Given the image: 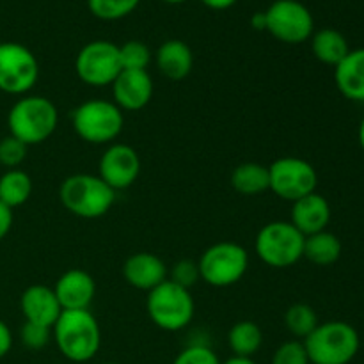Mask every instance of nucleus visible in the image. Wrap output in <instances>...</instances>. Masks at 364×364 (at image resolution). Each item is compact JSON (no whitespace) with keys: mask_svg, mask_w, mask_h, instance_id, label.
Wrapping results in <instances>:
<instances>
[{"mask_svg":"<svg viewBox=\"0 0 364 364\" xmlns=\"http://www.w3.org/2000/svg\"><path fill=\"white\" fill-rule=\"evenodd\" d=\"M60 354L71 363H87L102 347V329L89 309L63 311L52 329Z\"/></svg>","mask_w":364,"mask_h":364,"instance_id":"f257e3e1","label":"nucleus"},{"mask_svg":"<svg viewBox=\"0 0 364 364\" xmlns=\"http://www.w3.org/2000/svg\"><path fill=\"white\" fill-rule=\"evenodd\" d=\"M59 124V110L46 96L25 95L13 103L7 114L9 135L27 146L48 141Z\"/></svg>","mask_w":364,"mask_h":364,"instance_id":"f03ea898","label":"nucleus"},{"mask_svg":"<svg viewBox=\"0 0 364 364\" xmlns=\"http://www.w3.org/2000/svg\"><path fill=\"white\" fill-rule=\"evenodd\" d=\"M302 343L311 364H350L359 354L361 338L348 322L331 320L318 323Z\"/></svg>","mask_w":364,"mask_h":364,"instance_id":"7ed1b4c3","label":"nucleus"},{"mask_svg":"<svg viewBox=\"0 0 364 364\" xmlns=\"http://www.w3.org/2000/svg\"><path fill=\"white\" fill-rule=\"evenodd\" d=\"M64 208L80 219H100L116 203V192L98 174L77 173L68 176L59 187Z\"/></svg>","mask_w":364,"mask_h":364,"instance_id":"20e7f679","label":"nucleus"},{"mask_svg":"<svg viewBox=\"0 0 364 364\" xmlns=\"http://www.w3.org/2000/svg\"><path fill=\"white\" fill-rule=\"evenodd\" d=\"M73 130L87 144H112L124 127V114L110 100H87L71 114Z\"/></svg>","mask_w":364,"mask_h":364,"instance_id":"39448f33","label":"nucleus"},{"mask_svg":"<svg viewBox=\"0 0 364 364\" xmlns=\"http://www.w3.org/2000/svg\"><path fill=\"white\" fill-rule=\"evenodd\" d=\"M146 311L149 320L159 329L178 333L191 326L196 313V302L191 290L166 279L162 284L148 291Z\"/></svg>","mask_w":364,"mask_h":364,"instance_id":"423d86ee","label":"nucleus"},{"mask_svg":"<svg viewBox=\"0 0 364 364\" xmlns=\"http://www.w3.org/2000/svg\"><path fill=\"white\" fill-rule=\"evenodd\" d=\"M306 237L290 220H272L258 231L256 256L272 269H288L304 258Z\"/></svg>","mask_w":364,"mask_h":364,"instance_id":"0eeeda50","label":"nucleus"},{"mask_svg":"<svg viewBox=\"0 0 364 364\" xmlns=\"http://www.w3.org/2000/svg\"><path fill=\"white\" fill-rule=\"evenodd\" d=\"M201 281L213 288L237 284L249 269V252L237 242H217L210 245L198 259Z\"/></svg>","mask_w":364,"mask_h":364,"instance_id":"6e6552de","label":"nucleus"},{"mask_svg":"<svg viewBox=\"0 0 364 364\" xmlns=\"http://www.w3.org/2000/svg\"><path fill=\"white\" fill-rule=\"evenodd\" d=\"M316 169L301 156H281L269 166V191L284 201L295 203L316 192Z\"/></svg>","mask_w":364,"mask_h":364,"instance_id":"1a4fd4ad","label":"nucleus"},{"mask_svg":"<svg viewBox=\"0 0 364 364\" xmlns=\"http://www.w3.org/2000/svg\"><path fill=\"white\" fill-rule=\"evenodd\" d=\"M121 71L123 66H121L119 45L107 39H96L84 45L75 59V73L91 87L112 85Z\"/></svg>","mask_w":364,"mask_h":364,"instance_id":"9d476101","label":"nucleus"},{"mask_svg":"<svg viewBox=\"0 0 364 364\" xmlns=\"http://www.w3.org/2000/svg\"><path fill=\"white\" fill-rule=\"evenodd\" d=\"M39 80V63L25 45L0 43V91L25 96Z\"/></svg>","mask_w":364,"mask_h":364,"instance_id":"9b49d317","label":"nucleus"},{"mask_svg":"<svg viewBox=\"0 0 364 364\" xmlns=\"http://www.w3.org/2000/svg\"><path fill=\"white\" fill-rule=\"evenodd\" d=\"M265 31L287 45H301L315 32L311 11L299 0H276L265 11Z\"/></svg>","mask_w":364,"mask_h":364,"instance_id":"f8f14e48","label":"nucleus"},{"mask_svg":"<svg viewBox=\"0 0 364 364\" xmlns=\"http://www.w3.org/2000/svg\"><path fill=\"white\" fill-rule=\"evenodd\" d=\"M141 156L132 146L112 142L100 159L98 176L114 192L127 191L141 176Z\"/></svg>","mask_w":364,"mask_h":364,"instance_id":"ddd939ff","label":"nucleus"},{"mask_svg":"<svg viewBox=\"0 0 364 364\" xmlns=\"http://www.w3.org/2000/svg\"><path fill=\"white\" fill-rule=\"evenodd\" d=\"M112 87L114 103L121 110L135 112L151 102L155 85L148 70H123L114 80Z\"/></svg>","mask_w":364,"mask_h":364,"instance_id":"4468645a","label":"nucleus"},{"mask_svg":"<svg viewBox=\"0 0 364 364\" xmlns=\"http://www.w3.org/2000/svg\"><path fill=\"white\" fill-rule=\"evenodd\" d=\"M20 309L25 322L48 327V329H53L64 311L53 288L46 284H32L25 288L20 297Z\"/></svg>","mask_w":364,"mask_h":364,"instance_id":"2eb2a0df","label":"nucleus"},{"mask_svg":"<svg viewBox=\"0 0 364 364\" xmlns=\"http://www.w3.org/2000/svg\"><path fill=\"white\" fill-rule=\"evenodd\" d=\"M169 276V269L162 258L153 252H134L123 263V277L132 288L151 291Z\"/></svg>","mask_w":364,"mask_h":364,"instance_id":"dca6fc26","label":"nucleus"},{"mask_svg":"<svg viewBox=\"0 0 364 364\" xmlns=\"http://www.w3.org/2000/svg\"><path fill=\"white\" fill-rule=\"evenodd\" d=\"M64 311L89 309L96 297V281L82 269H70L57 279L53 287Z\"/></svg>","mask_w":364,"mask_h":364,"instance_id":"f3484780","label":"nucleus"},{"mask_svg":"<svg viewBox=\"0 0 364 364\" xmlns=\"http://www.w3.org/2000/svg\"><path fill=\"white\" fill-rule=\"evenodd\" d=\"M290 223L301 231L304 237L320 233L327 230L331 223V205L322 194L313 192L299 201L291 203Z\"/></svg>","mask_w":364,"mask_h":364,"instance_id":"a211bd4d","label":"nucleus"},{"mask_svg":"<svg viewBox=\"0 0 364 364\" xmlns=\"http://www.w3.org/2000/svg\"><path fill=\"white\" fill-rule=\"evenodd\" d=\"M155 63L166 78L183 80L194 68V53L191 46L181 39H167L156 50Z\"/></svg>","mask_w":364,"mask_h":364,"instance_id":"6ab92c4d","label":"nucleus"},{"mask_svg":"<svg viewBox=\"0 0 364 364\" xmlns=\"http://www.w3.org/2000/svg\"><path fill=\"white\" fill-rule=\"evenodd\" d=\"M334 82L341 95L352 102H364V48H355L334 68Z\"/></svg>","mask_w":364,"mask_h":364,"instance_id":"aec40b11","label":"nucleus"},{"mask_svg":"<svg viewBox=\"0 0 364 364\" xmlns=\"http://www.w3.org/2000/svg\"><path fill=\"white\" fill-rule=\"evenodd\" d=\"M311 50L313 55L320 63L336 68L350 52V46H348L347 38L336 28H320V31L313 32Z\"/></svg>","mask_w":364,"mask_h":364,"instance_id":"412c9836","label":"nucleus"},{"mask_svg":"<svg viewBox=\"0 0 364 364\" xmlns=\"http://www.w3.org/2000/svg\"><path fill=\"white\" fill-rule=\"evenodd\" d=\"M228 345L237 358H251L258 354L263 345V331L252 320H240L233 323L228 333Z\"/></svg>","mask_w":364,"mask_h":364,"instance_id":"4be33fe9","label":"nucleus"},{"mask_svg":"<svg viewBox=\"0 0 364 364\" xmlns=\"http://www.w3.org/2000/svg\"><path fill=\"white\" fill-rule=\"evenodd\" d=\"M231 187L242 196H258L269 191V166L258 162L240 164L231 173Z\"/></svg>","mask_w":364,"mask_h":364,"instance_id":"5701e85b","label":"nucleus"},{"mask_svg":"<svg viewBox=\"0 0 364 364\" xmlns=\"http://www.w3.org/2000/svg\"><path fill=\"white\" fill-rule=\"evenodd\" d=\"M341 240L331 231L323 230L320 233L309 235L304 242V258L313 265H333L341 256Z\"/></svg>","mask_w":364,"mask_h":364,"instance_id":"b1692460","label":"nucleus"},{"mask_svg":"<svg viewBox=\"0 0 364 364\" xmlns=\"http://www.w3.org/2000/svg\"><path fill=\"white\" fill-rule=\"evenodd\" d=\"M32 194V178L21 169H7L0 176V203L11 210L25 205Z\"/></svg>","mask_w":364,"mask_h":364,"instance_id":"393cba45","label":"nucleus"},{"mask_svg":"<svg viewBox=\"0 0 364 364\" xmlns=\"http://www.w3.org/2000/svg\"><path fill=\"white\" fill-rule=\"evenodd\" d=\"M318 323L316 311L309 304H304V302L291 304L284 313V326H287L288 333L301 341L306 340L316 329Z\"/></svg>","mask_w":364,"mask_h":364,"instance_id":"a878e982","label":"nucleus"},{"mask_svg":"<svg viewBox=\"0 0 364 364\" xmlns=\"http://www.w3.org/2000/svg\"><path fill=\"white\" fill-rule=\"evenodd\" d=\"M139 2L141 0H87V6L96 18L112 21L128 16L132 11H135Z\"/></svg>","mask_w":364,"mask_h":364,"instance_id":"bb28decb","label":"nucleus"},{"mask_svg":"<svg viewBox=\"0 0 364 364\" xmlns=\"http://www.w3.org/2000/svg\"><path fill=\"white\" fill-rule=\"evenodd\" d=\"M119 57L123 70H148L151 64V50L146 43L132 39L119 46Z\"/></svg>","mask_w":364,"mask_h":364,"instance_id":"cd10ccee","label":"nucleus"},{"mask_svg":"<svg viewBox=\"0 0 364 364\" xmlns=\"http://www.w3.org/2000/svg\"><path fill=\"white\" fill-rule=\"evenodd\" d=\"M28 146L18 141L13 135H6L0 139V166L7 169H20L21 164L27 159Z\"/></svg>","mask_w":364,"mask_h":364,"instance_id":"c85d7f7f","label":"nucleus"},{"mask_svg":"<svg viewBox=\"0 0 364 364\" xmlns=\"http://www.w3.org/2000/svg\"><path fill=\"white\" fill-rule=\"evenodd\" d=\"M270 364H311L301 340L284 341L276 348Z\"/></svg>","mask_w":364,"mask_h":364,"instance_id":"c756f323","label":"nucleus"},{"mask_svg":"<svg viewBox=\"0 0 364 364\" xmlns=\"http://www.w3.org/2000/svg\"><path fill=\"white\" fill-rule=\"evenodd\" d=\"M167 279H171L173 283L191 290L198 281H201L198 262H192V259H180V262H176L171 267Z\"/></svg>","mask_w":364,"mask_h":364,"instance_id":"7c9ffc66","label":"nucleus"},{"mask_svg":"<svg viewBox=\"0 0 364 364\" xmlns=\"http://www.w3.org/2000/svg\"><path fill=\"white\" fill-rule=\"evenodd\" d=\"M219 355L206 345H188L174 358L173 364H220Z\"/></svg>","mask_w":364,"mask_h":364,"instance_id":"2f4dec72","label":"nucleus"},{"mask_svg":"<svg viewBox=\"0 0 364 364\" xmlns=\"http://www.w3.org/2000/svg\"><path fill=\"white\" fill-rule=\"evenodd\" d=\"M20 340L31 350H43L52 340V329L25 322L20 329Z\"/></svg>","mask_w":364,"mask_h":364,"instance_id":"473e14b6","label":"nucleus"},{"mask_svg":"<svg viewBox=\"0 0 364 364\" xmlns=\"http://www.w3.org/2000/svg\"><path fill=\"white\" fill-rule=\"evenodd\" d=\"M13 210L4 205V203H0V242L9 235L11 228H13Z\"/></svg>","mask_w":364,"mask_h":364,"instance_id":"72a5a7b5","label":"nucleus"},{"mask_svg":"<svg viewBox=\"0 0 364 364\" xmlns=\"http://www.w3.org/2000/svg\"><path fill=\"white\" fill-rule=\"evenodd\" d=\"M13 348V333H11L9 326L0 318V359L6 358Z\"/></svg>","mask_w":364,"mask_h":364,"instance_id":"f704fd0d","label":"nucleus"},{"mask_svg":"<svg viewBox=\"0 0 364 364\" xmlns=\"http://www.w3.org/2000/svg\"><path fill=\"white\" fill-rule=\"evenodd\" d=\"M201 2L205 4L206 7H210V9L223 11V9H228V7L235 6L237 0H201Z\"/></svg>","mask_w":364,"mask_h":364,"instance_id":"c9c22d12","label":"nucleus"},{"mask_svg":"<svg viewBox=\"0 0 364 364\" xmlns=\"http://www.w3.org/2000/svg\"><path fill=\"white\" fill-rule=\"evenodd\" d=\"M251 25L256 28V31H265L267 28V20H265V11L263 13L252 14Z\"/></svg>","mask_w":364,"mask_h":364,"instance_id":"e433bc0d","label":"nucleus"},{"mask_svg":"<svg viewBox=\"0 0 364 364\" xmlns=\"http://www.w3.org/2000/svg\"><path fill=\"white\" fill-rule=\"evenodd\" d=\"M220 364H258V363L251 358H237V355H233V358L226 359V361Z\"/></svg>","mask_w":364,"mask_h":364,"instance_id":"4c0bfd02","label":"nucleus"},{"mask_svg":"<svg viewBox=\"0 0 364 364\" xmlns=\"http://www.w3.org/2000/svg\"><path fill=\"white\" fill-rule=\"evenodd\" d=\"M358 139H359V146H361V149L364 151V117L361 119V123H359Z\"/></svg>","mask_w":364,"mask_h":364,"instance_id":"58836bf2","label":"nucleus"},{"mask_svg":"<svg viewBox=\"0 0 364 364\" xmlns=\"http://www.w3.org/2000/svg\"><path fill=\"white\" fill-rule=\"evenodd\" d=\"M164 2H169V4H181V2H187V0H164Z\"/></svg>","mask_w":364,"mask_h":364,"instance_id":"ea45409f","label":"nucleus"},{"mask_svg":"<svg viewBox=\"0 0 364 364\" xmlns=\"http://www.w3.org/2000/svg\"><path fill=\"white\" fill-rule=\"evenodd\" d=\"M102 364H117V363H102Z\"/></svg>","mask_w":364,"mask_h":364,"instance_id":"a19ab883","label":"nucleus"}]
</instances>
